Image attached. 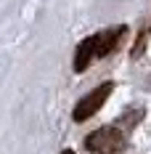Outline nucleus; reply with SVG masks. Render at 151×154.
<instances>
[{
  "instance_id": "20e7f679",
  "label": "nucleus",
  "mask_w": 151,
  "mask_h": 154,
  "mask_svg": "<svg viewBox=\"0 0 151 154\" xmlns=\"http://www.w3.org/2000/svg\"><path fill=\"white\" fill-rule=\"evenodd\" d=\"M61 154H74V152H72V149H64V152H61Z\"/></svg>"
},
{
  "instance_id": "f257e3e1",
  "label": "nucleus",
  "mask_w": 151,
  "mask_h": 154,
  "mask_svg": "<svg viewBox=\"0 0 151 154\" xmlns=\"http://www.w3.org/2000/svg\"><path fill=\"white\" fill-rule=\"evenodd\" d=\"M127 35V27L119 24V27H109L104 32H95V35H88L85 40H80L74 48V59H72V69L74 72H85L93 61H101L106 56H111L117 48L122 45Z\"/></svg>"
},
{
  "instance_id": "7ed1b4c3",
  "label": "nucleus",
  "mask_w": 151,
  "mask_h": 154,
  "mask_svg": "<svg viewBox=\"0 0 151 154\" xmlns=\"http://www.w3.org/2000/svg\"><path fill=\"white\" fill-rule=\"evenodd\" d=\"M111 91H114V82H111V80H106V82H101V85H95L90 93H85V96L74 104V109H72V120H74V122H85V120H90L93 114L106 104V98L111 96Z\"/></svg>"
},
{
  "instance_id": "f03ea898",
  "label": "nucleus",
  "mask_w": 151,
  "mask_h": 154,
  "mask_svg": "<svg viewBox=\"0 0 151 154\" xmlns=\"http://www.w3.org/2000/svg\"><path fill=\"white\" fill-rule=\"evenodd\" d=\"M127 146V130L122 125H104L88 133L85 149L90 154H122Z\"/></svg>"
}]
</instances>
